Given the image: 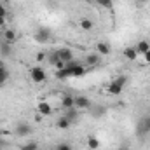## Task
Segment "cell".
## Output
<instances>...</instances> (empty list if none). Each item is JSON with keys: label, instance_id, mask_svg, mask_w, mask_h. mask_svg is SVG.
Returning a JSON list of instances; mask_svg holds the SVG:
<instances>
[{"label": "cell", "instance_id": "obj_13", "mask_svg": "<svg viewBox=\"0 0 150 150\" xmlns=\"http://www.w3.org/2000/svg\"><path fill=\"white\" fill-rule=\"evenodd\" d=\"M4 40H5V44H14V42L18 40V33H16L12 28H5V32H4Z\"/></svg>", "mask_w": 150, "mask_h": 150}, {"label": "cell", "instance_id": "obj_33", "mask_svg": "<svg viewBox=\"0 0 150 150\" xmlns=\"http://www.w3.org/2000/svg\"><path fill=\"white\" fill-rule=\"evenodd\" d=\"M4 26H5V18L0 16V28H4Z\"/></svg>", "mask_w": 150, "mask_h": 150}, {"label": "cell", "instance_id": "obj_12", "mask_svg": "<svg viewBox=\"0 0 150 150\" xmlns=\"http://www.w3.org/2000/svg\"><path fill=\"white\" fill-rule=\"evenodd\" d=\"M96 52H98L100 56H108V54L112 52V47H110L108 42H98V44H96Z\"/></svg>", "mask_w": 150, "mask_h": 150}, {"label": "cell", "instance_id": "obj_24", "mask_svg": "<svg viewBox=\"0 0 150 150\" xmlns=\"http://www.w3.org/2000/svg\"><path fill=\"white\" fill-rule=\"evenodd\" d=\"M47 61H49V65H56L58 61H59V58H58V54H56V51L54 52H51V54H47Z\"/></svg>", "mask_w": 150, "mask_h": 150}, {"label": "cell", "instance_id": "obj_31", "mask_svg": "<svg viewBox=\"0 0 150 150\" xmlns=\"http://www.w3.org/2000/svg\"><path fill=\"white\" fill-rule=\"evenodd\" d=\"M7 145H9V143H7V142H2V138H0V150H2V149H5Z\"/></svg>", "mask_w": 150, "mask_h": 150}, {"label": "cell", "instance_id": "obj_4", "mask_svg": "<svg viewBox=\"0 0 150 150\" xmlns=\"http://www.w3.org/2000/svg\"><path fill=\"white\" fill-rule=\"evenodd\" d=\"M30 79L35 82V84H42V82H45V79H47V75H45V70L42 68V67H32L30 68Z\"/></svg>", "mask_w": 150, "mask_h": 150}, {"label": "cell", "instance_id": "obj_14", "mask_svg": "<svg viewBox=\"0 0 150 150\" xmlns=\"http://www.w3.org/2000/svg\"><path fill=\"white\" fill-rule=\"evenodd\" d=\"M74 100H75V96H72V94H63V96H61V107H63L65 110H68V108L75 107Z\"/></svg>", "mask_w": 150, "mask_h": 150}, {"label": "cell", "instance_id": "obj_30", "mask_svg": "<svg viewBox=\"0 0 150 150\" xmlns=\"http://www.w3.org/2000/svg\"><path fill=\"white\" fill-rule=\"evenodd\" d=\"M134 2H136L138 5H145V4H149L150 0H134Z\"/></svg>", "mask_w": 150, "mask_h": 150}, {"label": "cell", "instance_id": "obj_29", "mask_svg": "<svg viewBox=\"0 0 150 150\" xmlns=\"http://www.w3.org/2000/svg\"><path fill=\"white\" fill-rule=\"evenodd\" d=\"M45 58H47V56H45L44 52H38V54H37V61H44Z\"/></svg>", "mask_w": 150, "mask_h": 150}, {"label": "cell", "instance_id": "obj_11", "mask_svg": "<svg viewBox=\"0 0 150 150\" xmlns=\"http://www.w3.org/2000/svg\"><path fill=\"white\" fill-rule=\"evenodd\" d=\"M100 61H101V56H100L98 52H91V54H87V56H86V65H87L89 68L98 67V65H100Z\"/></svg>", "mask_w": 150, "mask_h": 150}, {"label": "cell", "instance_id": "obj_28", "mask_svg": "<svg viewBox=\"0 0 150 150\" xmlns=\"http://www.w3.org/2000/svg\"><path fill=\"white\" fill-rule=\"evenodd\" d=\"M143 59H145V63H147V65H150V51H147V52L143 54Z\"/></svg>", "mask_w": 150, "mask_h": 150}, {"label": "cell", "instance_id": "obj_37", "mask_svg": "<svg viewBox=\"0 0 150 150\" xmlns=\"http://www.w3.org/2000/svg\"><path fill=\"white\" fill-rule=\"evenodd\" d=\"M2 65H4V63H2V61H0V67H2Z\"/></svg>", "mask_w": 150, "mask_h": 150}, {"label": "cell", "instance_id": "obj_1", "mask_svg": "<svg viewBox=\"0 0 150 150\" xmlns=\"http://www.w3.org/2000/svg\"><path fill=\"white\" fill-rule=\"evenodd\" d=\"M84 75H86V67H82L77 61H70V63H67L65 68L56 70V79H59V80H65V79H70V77L80 79Z\"/></svg>", "mask_w": 150, "mask_h": 150}, {"label": "cell", "instance_id": "obj_21", "mask_svg": "<svg viewBox=\"0 0 150 150\" xmlns=\"http://www.w3.org/2000/svg\"><path fill=\"white\" fill-rule=\"evenodd\" d=\"M11 52H12V47H11V44H4V45L0 47V54H2L4 58H9V56H11Z\"/></svg>", "mask_w": 150, "mask_h": 150}, {"label": "cell", "instance_id": "obj_16", "mask_svg": "<svg viewBox=\"0 0 150 150\" xmlns=\"http://www.w3.org/2000/svg\"><path fill=\"white\" fill-rule=\"evenodd\" d=\"M70 126H72V122H70L65 115L58 117V120H56V127H59V129H68Z\"/></svg>", "mask_w": 150, "mask_h": 150}, {"label": "cell", "instance_id": "obj_10", "mask_svg": "<svg viewBox=\"0 0 150 150\" xmlns=\"http://www.w3.org/2000/svg\"><path fill=\"white\" fill-rule=\"evenodd\" d=\"M122 56H124L127 61H136V58H138L140 54L136 52L134 45H129V47H124V51H122Z\"/></svg>", "mask_w": 150, "mask_h": 150}, {"label": "cell", "instance_id": "obj_36", "mask_svg": "<svg viewBox=\"0 0 150 150\" xmlns=\"http://www.w3.org/2000/svg\"><path fill=\"white\" fill-rule=\"evenodd\" d=\"M0 44H2V35H0Z\"/></svg>", "mask_w": 150, "mask_h": 150}, {"label": "cell", "instance_id": "obj_6", "mask_svg": "<svg viewBox=\"0 0 150 150\" xmlns=\"http://www.w3.org/2000/svg\"><path fill=\"white\" fill-rule=\"evenodd\" d=\"M74 103H75V108L77 110H89L91 108V105H93V101L87 98V96H75V100H74Z\"/></svg>", "mask_w": 150, "mask_h": 150}, {"label": "cell", "instance_id": "obj_34", "mask_svg": "<svg viewBox=\"0 0 150 150\" xmlns=\"http://www.w3.org/2000/svg\"><path fill=\"white\" fill-rule=\"evenodd\" d=\"M35 122H42V115H40V113L35 115Z\"/></svg>", "mask_w": 150, "mask_h": 150}, {"label": "cell", "instance_id": "obj_22", "mask_svg": "<svg viewBox=\"0 0 150 150\" xmlns=\"http://www.w3.org/2000/svg\"><path fill=\"white\" fill-rule=\"evenodd\" d=\"M96 4L103 9H108V11H112L113 7V0H96Z\"/></svg>", "mask_w": 150, "mask_h": 150}, {"label": "cell", "instance_id": "obj_5", "mask_svg": "<svg viewBox=\"0 0 150 150\" xmlns=\"http://www.w3.org/2000/svg\"><path fill=\"white\" fill-rule=\"evenodd\" d=\"M51 38H52V33H51V30L45 28V26H40L37 30V33H35V40H37L38 44H47Z\"/></svg>", "mask_w": 150, "mask_h": 150}, {"label": "cell", "instance_id": "obj_27", "mask_svg": "<svg viewBox=\"0 0 150 150\" xmlns=\"http://www.w3.org/2000/svg\"><path fill=\"white\" fill-rule=\"evenodd\" d=\"M0 16H2V18H7V9H5L4 4H0Z\"/></svg>", "mask_w": 150, "mask_h": 150}, {"label": "cell", "instance_id": "obj_15", "mask_svg": "<svg viewBox=\"0 0 150 150\" xmlns=\"http://www.w3.org/2000/svg\"><path fill=\"white\" fill-rule=\"evenodd\" d=\"M134 49H136V52H138V54H142V56H143L147 51H150V42H149V40H140V42L134 45Z\"/></svg>", "mask_w": 150, "mask_h": 150}, {"label": "cell", "instance_id": "obj_9", "mask_svg": "<svg viewBox=\"0 0 150 150\" xmlns=\"http://www.w3.org/2000/svg\"><path fill=\"white\" fill-rule=\"evenodd\" d=\"M37 113H40L42 117H49V115L52 113L51 103H47V101H38L37 103Z\"/></svg>", "mask_w": 150, "mask_h": 150}, {"label": "cell", "instance_id": "obj_8", "mask_svg": "<svg viewBox=\"0 0 150 150\" xmlns=\"http://www.w3.org/2000/svg\"><path fill=\"white\" fill-rule=\"evenodd\" d=\"M16 134L18 136H28V134H32L33 133V127L28 124V122H19L18 126H16Z\"/></svg>", "mask_w": 150, "mask_h": 150}, {"label": "cell", "instance_id": "obj_17", "mask_svg": "<svg viewBox=\"0 0 150 150\" xmlns=\"http://www.w3.org/2000/svg\"><path fill=\"white\" fill-rule=\"evenodd\" d=\"M65 117H67V119H68V120H70V122L74 124L75 120L79 119V110H77L75 107H72V108H68V110L65 112Z\"/></svg>", "mask_w": 150, "mask_h": 150}, {"label": "cell", "instance_id": "obj_23", "mask_svg": "<svg viewBox=\"0 0 150 150\" xmlns=\"http://www.w3.org/2000/svg\"><path fill=\"white\" fill-rule=\"evenodd\" d=\"M7 79H9V70H7V68L2 65V67H0V86H2V84L7 80Z\"/></svg>", "mask_w": 150, "mask_h": 150}, {"label": "cell", "instance_id": "obj_18", "mask_svg": "<svg viewBox=\"0 0 150 150\" xmlns=\"http://www.w3.org/2000/svg\"><path fill=\"white\" fill-rule=\"evenodd\" d=\"M80 28H82L84 32H91V30L94 28V23H93L89 18H82V19H80Z\"/></svg>", "mask_w": 150, "mask_h": 150}, {"label": "cell", "instance_id": "obj_3", "mask_svg": "<svg viewBox=\"0 0 150 150\" xmlns=\"http://www.w3.org/2000/svg\"><path fill=\"white\" fill-rule=\"evenodd\" d=\"M126 84H127V77H126V75H117L112 82L108 84L107 91H108V94H112V96H119V94L124 91Z\"/></svg>", "mask_w": 150, "mask_h": 150}, {"label": "cell", "instance_id": "obj_19", "mask_svg": "<svg viewBox=\"0 0 150 150\" xmlns=\"http://www.w3.org/2000/svg\"><path fill=\"white\" fill-rule=\"evenodd\" d=\"M89 110H91V113H93V117H94V119H100L103 113L107 112V110H105V107H94V105H91V108H89Z\"/></svg>", "mask_w": 150, "mask_h": 150}, {"label": "cell", "instance_id": "obj_20", "mask_svg": "<svg viewBox=\"0 0 150 150\" xmlns=\"http://www.w3.org/2000/svg\"><path fill=\"white\" fill-rule=\"evenodd\" d=\"M87 147L91 150H98L100 149V140H98L96 136H89V138H87Z\"/></svg>", "mask_w": 150, "mask_h": 150}, {"label": "cell", "instance_id": "obj_35", "mask_svg": "<svg viewBox=\"0 0 150 150\" xmlns=\"http://www.w3.org/2000/svg\"><path fill=\"white\" fill-rule=\"evenodd\" d=\"M4 134H5V131H4V129H2V127H0V138H2V136H4Z\"/></svg>", "mask_w": 150, "mask_h": 150}, {"label": "cell", "instance_id": "obj_25", "mask_svg": "<svg viewBox=\"0 0 150 150\" xmlns=\"http://www.w3.org/2000/svg\"><path fill=\"white\" fill-rule=\"evenodd\" d=\"M21 150H38V143L37 142H28L21 147Z\"/></svg>", "mask_w": 150, "mask_h": 150}, {"label": "cell", "instance_id": "obj_7", "mask_svg": "<svg viewBox=\"0 0 150 150\" xmlns=\"http://www.w3.org/2000/svg\"><path fill=\"white\" fill-rule=\"evenodd\" d=\"M56 54H58L59 61H63V63H70V61H74V52H72V49H68V47H61V49H58Z\"/></svg>", "mask_w": 150, "mask_h": 150}, {"label": "cell", "instance_id": "obj_26", "mask_svg": "<svg viewBox=\"0 0 150 150\" xmlns=\"http://www.w3.org/2000/svg\"><path fill=\"white\" fill-rule=\"evenodd\" d=\"M56 150H74L70 143H58L56 145Z\"/></svg>", "mask_w": 150, "mask_h": 150}, {"label": "cell", "instance_id": "obj_32", "mask_svg": "<svg viewBox=\"0 0 150 150\" xmlns=\"http://www.w3.org/2000/svg\"><path fill=\"white\" fill-rule=\"evenodd\" d=\"M117 150H131V149H129V145H120V147H117Z\"/></svg>", "mask_w": 150, "mask_h": 150}, {"label": "cell", "instance_id": "obj_2", "mask_svg": "<svg viewBox=\"0 0 150 150\" xmlns=\"http://www.w3.org/2000/svg\"><path fill=\"white\" fill-rule=\"evenodd\" d=\"M134 134L138 138H147V136H150V113L142 115L138 119L136 127H134Z\"/></svg>", "mask_w": 150, "mask_h": 150}]
</instances>
